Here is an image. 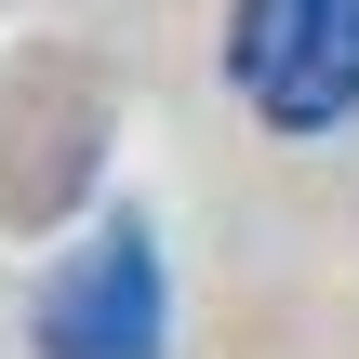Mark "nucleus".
I'll return each instance as SVG.
<instances>
[{"label": "nucleus", "instance_id": "1", "mask_svg": "<svg viewBox=\"0 0 359 359\" xmlns=\"http://www.w3.org/2000/svg\"><path fill=\"white\" fill-rule=\"evenodd\" d=\"M226 80L266 133H346L359 120V0H240Z\"/></svg>", "mask_w": 359, "mask_h": 359}, {"label": "nucleus", "instance_id": "2", "mask_svg": "<svg viewBox=\"0 0 359 359\" xmlns=\"http://www.w3.org/2000/svg\"><path fill=\"white\" fill-rule=\"evenodd\" d=\"M160 320H173V280H160L147 213H107V226L40 280V306H27L40 359H160V346H173Z\"/></svg>", "mask_w": 359, "mask_h": 359}]
</instances>
